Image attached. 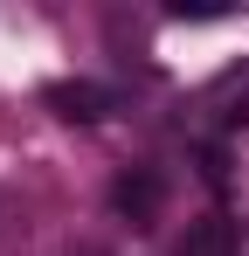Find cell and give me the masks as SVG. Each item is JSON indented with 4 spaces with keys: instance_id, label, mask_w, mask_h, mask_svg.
I'll return each mask as SVG.
<instances>
[{
    "instance_id": "6da1fadb",
    "label": "cell",
    "mask_w": 249,
    "mask_h": 256,
    "mask_svg": "<svg viewBox=\"0 0 249 256\" xmlns=\"http://www.w3.org/2000/svg\"><path fill=\"white\" fill-rule=\"evenodd\" d=\"M160 201H166V173L160 166H132L118 187H111V208H118L132 228H152V222H160Z\"/></svg>"
},
{
    "instance_id": "7a4b0ae2",
    "label": "cell",
    "mask_w": 249,
    "mask_h": 256,
    "mask_svg": "<svg viewBox=\"0 0 249 256\" xmlns=\"http://www.w3.org/2000/svg\"><path fill=\"white\" fill-rule=\"evenodd\" d=\"M236 250H242V228H236L228 214H201V222L180 236L173 256H236Z\"/></svg>"
},
{
    "instance_id": "3957f363",
    "label": "cell",
    "mask_w": 249,
    "mask_h": 256,
    "mask_svg": "<svg viewBox=\"0 0 249 256\" xmlns=\"http://www.w3.org/2000/svg\"><path fill=\"white\" fill-rule=\"evenodd\" d=\"M48 104H56L62 118H83V125H90V118H104L111 97H104L97 84H56V90H48Z\"/></svg>"
}]
</instances>
